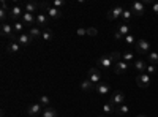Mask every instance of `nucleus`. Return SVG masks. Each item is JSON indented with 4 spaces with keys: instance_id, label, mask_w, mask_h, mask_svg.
Instances as JSON below:
<instances>
[{
    "instance_id": "1",
    "label": "nucleus",
    "mask_w": 158,
    "mask_h": 117,
    "mask_svg": "<svg viewBox=\"0 0 158 117\" xmlns=\"http://www.w3.org/2000/svg\"><path fill=\"white\" fill-rule=\"evenodd\" d=\"M117 62H120V54L118 52H111V54H106V56H101L97 60V68L109 70L111 67H114Z\"/></svg>"
},
{
    "instance_id": "2",
    "label": "nucleus",
    "mask_w": 158,
    "mask_h": 117,
    "mask_svg": "<svg viewBox=\"0 0 158 117\" xmlns=\"http://www.w3.org/2000/svg\"><path fill=\"white\" fill-rule=\"evenodd\" d=\"M0 33H2L3 38H10V41H16V32H15V27L13 25H10L8 22H3L2 25H0Z\"/></svg>"
},
{
    "instance_id": "3",
    "label": "nucleus",
    "mask_w": 158,
    "mask_h": 117,
    "mask_svg": "<svg viewBox=\"0 0 158 117\" xmlns=\"http://www.w3.org/2000/svg\"><path fill=\"white\" fill-rule=\"evenodd\" d=\"M40 8H43L46 13H48V18L51 19H60L62 18V11L59 8H54L51 3L48 2H43V3H40Z\"/></svg>"
},
{
    "instance_id": "4",
    "label": "nucleus",
    "mask_w": 158,
    "mask_h": 117,
    "mask_svg": "<svg viewBox=\"0 0 158 117\" xmlns=\"http://www.w3.org/2000/svg\"><path fill=\"white\" fill-rule=\"evenodd\" d=\"M87 79L89 81H92L95 86L97 84H100L101 82V73H100V68H90L89 71H87Z\"/></svg>"
},
{
    "instance_id": "5",
    "label": "nucleus",
    "mask_w": 158,
    "mask_h": 117,
    "mask_svg": "<svg viewBox=\"0 0 158 117\" xmlns=\"http://www.w3.org/2000/svg\"><path fill=\"white\" fill-rule=\"evenodd\" d=\"M150 51V43L147 40H144V38H139L136 41V52L139 54H149Z\"/></svg>"
},
{
    "instance_id": "6",
    "label": "nucleus",
    "mask_w": 158,
    "mask_h": 117,
    "mask_svg": "<svg viewBox=\"0 0 158 117\" xmlns=\"http://www.w3.org/2000/svg\"><path fill=\"white\" fill-rule=\"evenodd\" d=\"M111 103H114L115 106H120V105H125V94L120 92V90H115V92H112L111 95Z\"/></svg>"
},
{
    "instance_id": "7",
    "label": "nucleus",
    "mask_w": 158,
    "mask_h": 117,
    "mask_svg": "<svg viewBox=\"0 0 158 117\" xmlns=\"http://www.w3.org/2000/svg\"><path fill=\"white\" fill-rule=\"evenodd\" d=\"M22 15H24V11H22V8L19 6V5H15L13 8H10V13H8V16H10V19L11 21H19V19H22Z\"/></svg>"
},
{
    "instance_id": "8",
    "label": "nucleus",
    "mask_w": 158,
    "mask_h": 117,
    "mask_svg": "<svg viewBox=\"0 0 158 117\" xmlns=\"http://www.w3.org/2000/svg\"><path fill=\"white\" fill-rule=\"evenodd\" d=\"M123 11H125V10H123L120 5H115L114 8H111V10L108 11V19H111V21H115V19H118V18H122Z\"/></svg>"
},
{
    "instance_id": "9",
    "label": "nucleus",
    "mask_w": 158,
    "mask_h": 117,
    "mask_svg": "<svg viewBox=\"0 0 158 117\" xmlns=\"http://www.w3.org/2000/svg\"><path fill=\"white\" fill-rule=\"evenodd\" d=\"M43 111H44V108L40 105V103H33V105H30V106L27 108V114H29L30 117H38V115H41Z\"/></svg>"
},
{
    "instance_id": "10",
    "label": "nucleus",
    "mask_w": 158,
    "mask_h": 117,
    "mask_svg": "<svg viewBox=\"0 0 158 117\" xmlns=\"http://www.w3.org/2000/svg\"><path fill=\"white\" fill-rule=\"evenodd\" d=\"M136 84H138L141 89L149 87V84H150V76H149L147 73H139V74L136 76Z\"/></svg>"
},
{
    "instance_id": "11",
    "label": "nucleus",
    "mask_w": 158,
    "mask_h": 117,
    "mask_svg": "<svg viewBox=\"0 0 158 117\" xmlns=\"http://www.w3.org/2000/svg\"><path fill=\"white\" fill-rule=\"evenodd\" d=\"M146 2H135L133 5H131V13L136 16H142L144 13H146Z\"/></svg>"
},
{
    "instance_id": "12",
    "label": "nucleus",
    "mask_w": 158,
    "mask_h": 117,
    "mask_svg": "<svg viewBox=\"0 0 158 117\" xmlns=\"http://www.w3.org/2000/svg\"><path fill=\"white\" fill-rule=\"evenodd\" d=\"M128 70H130V63H128V62L120 60V62H117V63L114 65V73H115V74H125Z\"/></svg>"
},
{
    "instance_id": "13",
    "label": "nucleus",
    "mask_w": 158,
    "mask_h": 117,
    "mask_svg": "<svg viewBox=\"0 0 158 117\" xmlns=\"http://www.w3.org/2000/svg\"><path fill=\"white\" fill-rule=\"evenodd\" d=\"M16 41L22 46V48H27V46H30L32 44V38H30V35L29 33H21V35H18V38H16Z\"/></svg>"
},
{
    "instance_id": "14",
    "label": "nucleus",
    "mask_w": 158,
    "mask_h": 117,
    "mask_svg": "<svg viewBox=\"0 0 158 117\" xmlns=\"http://www.w3.org/2000/svg\"><path fill=\"white\" fill-rule=\"evenodd\" d=\"M95 92H98V95L104 97V95H108V94L111 92V86L106 84V82H100V84H97V87H95Z\"/></svg>"
},
{
    "instance_id": "15",
    "label": "nucleus",
    "mask_w": 158,
    "mask_h": 117,
    "mask_svg": "<svg viewBox=\"0 0 158 117\" xmlns=\"http://www.w3.org/2000/svg\"><path fill=\"white\" fill-rule=\"evenodd\" d=\"M35 25H36V27H40V29H46V25H48V16L44 15V13H40V15H36Z\"/></svg>"
},
{
    "instance_id": "16",
    "label": "nucleus",
    "mask_w": 158,
    "mask_h": 117,
    "mask_svg": "<svg viewBox=\"0 0 158 117\" xmlns=\"http://www.w3.org/2000/svg\"><path fill=\"white\" fill-rule=\"evenodd\" d=\"M130 30H131V27H130V24H123V22H120L117 25V29H115V32H118L123 38L127 36V35H130Z\"/></svg>"
},
{
    "instance_id": "17",
    "label": "nucleus",
    "mask_w": 158,
    "mask_h": 117,
    "mask_svg": "<svg viewBox=\"0 0 158 117\" xmlns=\"http://www.w3.org/2000/svg\"><path fill=\"white\" fill-rule=\"evenodd\" d=\"M21 49H22V46H21L18 41H10L8 46H6V51H8L10 54H18Z\"/></svg>"
},
{
    "instance_id": "18",
    "label": "nucleus",
    "mask_w": 158,
    "mask_h": 117,
    "mask_svg": "<svg viewBox=\"0 0 158 117\" xmlns=\"http://www.w3.org/2000/svg\"><path fill=\"white\" fill-rule=\"evenodd\" d=\"M35 19H36V16H33V15H30V13H25L24 11V15H22V24L24 25H33L35 24Z\"/></svg>"
},
{
    "instance_id": "19",
    "label": "nucleus",
    "mask_w": 158,
    "mask_h": 117,
    "mask_svg": "<svg viewBox=\"0 0 158 117\" xmlns=\"http://www.w3.org/2000/svg\"><path fill=\"white\" fill-rule=\"evenodd\" d=\"M29 35H30L32 40H38V38H41V35H43V29L36 27V25H35V27H30Z\"/></svg>"
},
{
    "instance_id": "20",
    "label": "nucleus",
    "mask_w": 158,
    "mask_h": 117,
    "mask_svg": "<svg viewBox=\"0 0 158 117\" xmlns=\"http://www.w3.org/2000/svg\"><path fill=\"white\" fill-rule=\"evenodd\" d=\"M38 8H40V3H36V2H27V3L24 5V11L25 13H30V15H33Z\"/></svg>"
},
{
    "instance_id": "21",
    "label": "nucleus",
    "mask_w": 158,
    "mask_h": 117,
    "mask_svg": "<svg viewBox=\"0 0 158 117\" xmlns=\"http://www.w3.org/2000/svg\"><path fill=\"white\" fill-rule=\"evenodd\" d=\"M95 87H97V86H95L94 82H92V81H89L87 77L81 82V89L84 90V92H92V90H95Z\"/></svg>"
},
{
    "instance_id": "22",
    "label": "nucleus",
    "mask_w": 158,
    "mask_h": 117,
    "mask_svg": "<svg viewBox=\"0 0 158 117\" xmlns=\"http://www.w3.org/2000/svg\"><path fill=\"white\" fill-rule=\"evenodd\" d=\"M115 109H117V106L114 105V103H111V101H106L104 106H103V112L104 114H112V112H115Z\"/></svg>"
},
{
    "instance_id": "23",
    "label": "nucleus",
    "mask_w": 158,
    "mask_h": 117,
    "mask_svg": "<svg viewBox=\"0 0 158 117\" xmlns=\"http://www.w3.org/2000/svg\"><path fill=\"white\" fill-rule=\"evenodd\" d=\"M135 70L139 71V73H146V70H147V63L144 62V60H136V62H135Z\"/></svg>"
},
{
    "instance_id": "24",
    "label": "nucleus",
    "mask_w": 158,
    "mask_h": 117,
    "mask_svg": "<svg viewBox=\"0 0 158 117\" xmlns=\"http://www.w3.org/2000/svg\"><path fill=\"white\" fill-rule=\"evenodd\" d=\"M41 40H44V41H51V40H54V33H52V30L51 29H43V35H41Z\"/></svg>"
},
{
    "instance_id": "25",
    "label": "nucleus",
    "mask_w": 158,
    "mask_h": 117,
    "mask_svg": "<svg viewBox=\"0 0 158 117\" xmlns=\"http://www.w3.org/2000/svg\"><path fill=\"white\" fill-rule=\"evenodd\" d=\"M41 117H59V114H57V111L54 108H44Z\"/></svg>"
},
{
    "instance_id": "26",
    "label": "nucleus",
    "mask_w": 158,
    "mask_h": 117,
    "mask_svg": "<svg viewBox=\"0 0 158 117\" xmlns=\"http://www.w3.org/2000/svg\"><path fill=\"white\" fill-rule=\"evenodd\" d=\"M128 112H130L128 105H120V106H117V109H115V114L117 115H127Z\"/></svg>"
},
{
    "instance_id": "27",
    "label": "nucleus",
    "mask_w": 158,
    "mask_h": 117,
    "mask_svg": "<svg viewBox=\"0 0 158 117\" xmlns=\"http://www.w3.org/2000/svg\"><path fill=\"white\" fill-rule=\"evenodd\" d=\"M13 27H15V32H16V35L19 33H22V30H24V27H25V25L22 24V21H18V22H15V24H13Z\"/></svg>"
},
{
    "instance_id": "28",
    "label": "nucleus",
    "mask_w": 158,
    "mask_h": 117,
    "mask_svg": "<svg viewBox=\"0 0 158 117\" xmlns=\"http://www.w3.org/2000/svg\"><path fill=\"white\" fill-rule=\"evenodd\" d=\"M131 16H133L131 10H125V11H123V15H122V21H123V24H128L130 19H131Z\"/></svg>"
},
{
    "instance_id": "29",
    "label": "nucleus",
    "mask_w": 158,
    "mask_h": 117,
    "mask_svg": "<svg viewBox=\"0 0 158 117\" xmlns=\"http://www.w3.org/2000/svg\"><path fill=\"white\" fill-rule=\"evenodd\" d=\"M38 103H40V105H41L43 108H49V103H51V100H49V97L43 95V97H40Z\"/></svg>"
},
{
    "instance_id": "30",
    "label": "nucleus",
    "mask_w": 158,
    "mask_h": 117,
    "mask_svg": "<svg viewBox=\"0 0 158 117\" xmlns=\"http://www.w3.org/2000/svg\"><path fill=\"white\" fill-rule=\"evenodd\" d=\"M123 40H125V43H127L128 46H133V44H136V38H135L133 35H131V33H130V35H127V36L123 38Z\"/></svg>"
},
{
    "instance_id": "31",
    "label": "nucleus",
    "mask_w": 158,
    "mask_h": 117,
    "mask_svg": "<svg viewBox=\"0 0 158 117\" xmlns=\"http://www.w3.org/2000/svg\"><path fill=\"white\" fill-rule=\"evenodd\" d=\"M149 63L158 65V54L156 52H149Z\"/></svg>"
},
{
    "instance_id": "32",
    "label": "nucleus",
    "mask_w": 158,
    "mask_h": 117,
    "mask_svg": "<svg viewBox=\"0 0 158 117\" xmlns=\"http://www.w3.org/2000/svg\"><path fill=\"white\" fill-rule=\"evenodd\" d=\"M146 73H147L149 76L155 74V73H156V65H152V63H149V65H147V70H146Z\"/></svg>"
},
{
    "instance_id": "33",
    "label": "nucleus",
    "mask_w": 158,
    "mask_h": 117,
    "mask_svg": "<svg viewBox=\"0 0 158 117\" xmlns=\"http://www.w3.org/2000/svg\"><path fill=\"white\" fill-rule=\"evenodd\" d=\"M133 59H135L133 52H125V54H123V62H128V63H131V62H133Z\"/></svg>"
},
{
    "instance_id": "34",
    "label": "nucleus",
    "mask_w": 158,
    "mask_h": 117,
    "mask_svg": "<svg viewBox=\"0 0 158 117\" xmlns=\"http://www.w3.org/2000/svg\"><path fill=\"white\" fill-rule=\"evenodd\" d=\"M51 5L54 6V8H59V10H60V8L65 5V0H54V2H52Z\"/></svg>"
},
{
    "instance_id": "35",
    "label": "nucleus",
    "mask_w": 158,
    "mask_h": 117,
    "mask_svg": "<svg viewBox=\"0 0 158 117\" xmlns=\"http://www.w3.org/2000/svg\"><path fill=\"white\" fill-rule=\"evenodd\" d=\"M8 13H10V11H5V10L0 8V19H2V24L5 22V19H6V16H8Z\"/></svg>"
},
{
    "instance_id": "36",
    "label": "nucleus",
    "mask_w": 158,
    "mask_h": 117,
    "mask_svg": "<svg viewBox=\"0 0 158 117\" xmlns=\"http://www.w3.org/2000/svg\"><path fill=\"white\" fill-rule=\"evenodd\" d=\"M87 35H90V36H97L98 32H97V29H94V27H89V29H87Z\"/></svg>"
},
{
    "instance_id": "37",
    "label": "nucleus",
    "mask_w": 158,
    "mask_h": 117,
    "mask_svg": "<svg viewBox=\"0 0 158 117\" xmlns=\"http://www.w3.org/2000/svg\"><path fill=\"white\" fill-rule=\"evenodd\" d=\"M76 33H77L79 36H84V35H87V29L81 27V29H77V30H76Z\"/></svg>"
},
{
    "instance_id": "38",
    "label": "nucleus",
    "mask_w": 158,
    "mask_h": 117,
    "mask_svg": "<svg viewBox=\"0 0 158 117\" xmlns=\"http://www.w3.org/2000/svg\"><path fill=\"white\" fill-rule=\"evenodd\" d=\"M114 38H115L117 41H120V40H123V36H122L120 33H118V32H114Z\"/></svg>"
},
{
    "instance_id": "39",
    "label": "nucleus",
    "mask_w": 158,
    "mask_h": 117,
    "mask_svg": "<svg viewBox=\"0 0 158 117\" xmlns=\"http://www.w3.org/2000/svg\"><path fill=\"white\" fill-rule=\"evenodd\" d=\"M0 5H2V10H5V11H10V8L6 6V2H5V0H2V2H0Z\"/></svg>"
},
{
    "instance_id": "40",
    "label": "nucleus",
    "mask_w": 158,
    "mask_h": 117,
    "mask_svg": "<svg viewBox=\"0 0 158 117\" xmlns=\"http://www.w3.org/2000/svg\"><path fill=\"white\" fill-rule=\"evenodd\" d=\"M152 8H153V13H156V15H158V2H156V3H153V5H152Z\"/></svg>"
},
{
    "instance_id": "41",
    "label": "nucleus",
    "mask_w": 158,
    "mask_h": 117,
    "mask_svg": "<svg viewBox=\"0 0 158 117\" xmlns=\"http://www.w3.org/2000/svg\"><path fill=\"white\" fill-rule=\"evenodd\" d=\"M136 117H147L146 114H139V115H136Z\"/></svg>"
},
{
    "instance_id": "42",
    "label": "nucleus",
    "mask_w": 158,
    "mask_h": 117,
    "mask_svg": "<svg viewBox=\"0 0 158 117\" xmlns=\"http://www.w3.org/2000/svg\"><path fill=\"white\" fill-rule=\"evenodd\" d=\"M98 117H104V115H98Z\"/></svg>"
}]
</instances>
